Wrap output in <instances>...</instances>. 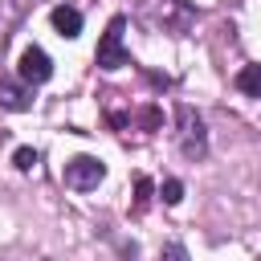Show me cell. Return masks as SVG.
Wrapping results in <instances>:
<instances>
[{"mask_svg": "<svg viewBox=\"0 0 261 261\" xmlns=\"http://www.w3.org/2000/svg\"><path fill=\"white\" fill-rule=\"evenodd\" d=\"M102 175H106V163H102V159H94V155H73V159L65 163V184H69V188H77V192L98 188V184H102Z\"/></svg>", "mask_w": 261, "mask_h": 261, "instance_id": "cell-3", "label": "cell"}, {"mask_svg": "<svg viewBox=\"0 0 261 261\" xmlns=\"http://www.w3.org/2000/svg\"><path fill=\"white\" fill-rule=\"evenodd\" d=\"M175 122H179V155L184 159H204L208 155V130H204V118L192 110V106H175Z\"/></svg>", "mask_w": 261, "mask_h": 261, "instance_id": "cell-1", "label": "cell"}, {"mask_svg": "<svg viewBox=\"0 0 261 261\" xmlns=\"http://www.w3.org/2000/svg\"><path fill=\"white\" fill-rule=\"evenodd\" d=\"M237 90L249 94V98H261V65H245L237 73Z\"/></svg>", "mask_w": 261, "mask_h": 261, "instance_id": "cell-8", "label": "cell"}, {"mask_svg": "<svg viewBox=\"0 0 261 261\" xmlns=\"http://www.w3.org/2000/svg\"><path fill=\"white\" fill-rule=\"evenodd\" d=\"M37 159H41V155H37L33 147H16V151H12V163H16L20 171H33V167H37Z\"/></svg>", "mask_w": 261, "mask_h": 261, "instance_id": "cell-10", "label": "cell"}, {"mask_svg": "<svg viewBox=\"0 0 261 261\" xmlns=\"http://www.w3.org/2000/svg\"><path fill=\"white\" fill-rule=\"evenodd\" d=\"M122 29H126V16H114L110 24H106V33H102V41H98V65L102 69H122V65H130V53L122 49Z\"/></svg>", "mask_w": 261, "mask_h": 261, "instance_id": "cell-2", "label": "cell"}, {"mask_svg": "<svg viewBox=\"0 0 261 261\" xmlns=\"http://www.w3.org/2000/svg\"><path fill=\"white\" fill-rule=\"evenodd\" d=\"M159 261H188V249H184V245H163Z\"/></svg>", "mask_w": 261, "mask_h": 261, "instance_id": "cell-12", "label": "cell"}, {"mask_svg": "<svg viewBox=\"0 0 261 261\" xmlns=\"http://www.w3.org/2000/svg\"><path fill=\"white\" fill-rule=\"evenodd\" d=\"M0 106L4 110H29L33 106V90L29 86H20V82H12V77H0Z\"/></svg>", "mask_w": 261, "mask_h": 261, "instance_id": "cell-6", "label": "cell"}, {"mask_svg": "<svg viewBox=\"0 0 261 261\" xmlns=\"http://www.w3.org/2000/svg\"><path fill=\"white\" fill-rule=\"evenodd\" d=\"M49 77H53L49 53L37 49V45H29V49L20 53V82H24V86H41V82H49Z\"/></svg>", "mask_w": 261, "mask_h": 261, "instance_id": "cell-5", "label": "cell"}, {"mask_svg": "<svg viewBox=\"0 0 261 261\" xmlns=\"http://www.w3.org/2000/svg\"><path fill=\"white\" fill-rule=\"evenodd\" d=\"M257 261H261V257H257Z\"/></svg>", "mask_w": 261, "mask_h": 261, "instance_id": "cell-13", "label": "cell"}, {"mask_svg": "<svg viewBox=\"0 0 261 261\" xmlns=\"http://www.w3.org/2000/svg\"><path fill=\"white\" fill-rule=\"evenodd\" d=\"M53 29H57L61 37H77V33H82V12H77L73 4H57V8H53Z\"/></svg>", "mask_w": 261, "mask_h": 261, "instance_id": "cell-7", "label": "cell"}, {"mask_svg": "<svg viewBox=\"0 0 261 261\" xmlns=\"http://www.w3.org/2000/svg\"><path fill=\"white\" fill-rule=\"evenodd\" d=\"M159 196H163V204H179V200H184V184H179V179H163Z\"/></svg>", "mask_w": 261, "mask_h": 261, "instance_id": "cell-11", "label": "cell"}, {"mask_svg": "<svg viewBox=\"0 0 261 261\" xmlns=\"http://www.w3.org/2000/svg\"><path fill=\"white\" fill-rule=\"evenodd\" d=\"M151 192H155V184H151L147 175H139V179H135V212H147V204H151Z\"/></svg>", "mask_w": 261, "mask_h": 261, "instance_id": "cell-9", "label": "cell"}, {"mask_svg": "<svg viewBox=\"0 0 261 261\" xmlns=\"http://www.w3.org/2000/svg\"><path fill=\"white\" fill-rule=\"evenodd\" d=\"M151 16H155L163 29H171V33H188L192 20H196V12H192L184 0H151Z\"/></svg>", "mask_w": 261, "mask_h": 261, "instance_id": "cell-4", "label": "cell"}]
</instances>
